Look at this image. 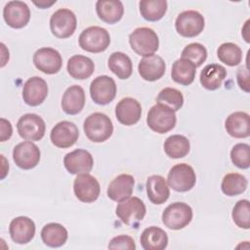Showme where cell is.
I'll return each mask as SVG.
<instances>
[{
    "label": "cell",
    "mask_w": 250,
    "mask_h": 250,
    "mask_svg": "<svg viewBox=\"0 0 250 250\" xmlns=\"http://www.w3.org/2000/svg\"><path fill=\"white\" fill-rule=\"evenodd\" d=\"M83 129L86 137L91 142L103 143L111 137L113 124L106 114L94 112L84 120Z\"/></svg>",
    "instance_id": "cell-1"
},
{
    "label": "cell",
    "mask_w": 250,
    "mask_h": 250,
    "mask_svg": "<svg viewBox=\"0 0 250 250\" xmlns=\"http://www.w3.org/2000/svg\"><path fill=\"white\" fill-rule=\"evenodd\" d=\"M129 43L132 50L143 57L153 55L159 47V39L156 32L149 27H138L129 35Z\"/></svg>",
    "instance_id": "cell-2"
},
{
    "label": "cell",
    "mask_w": 250,
    "mask_h": 250,
    "mask_svg": "<svg viewBox=\"0 0 250 250\" xmlns=\"http://www.w3.org/2000/svg\"><path fill=\"white\" fill-rule=\"evenodd\" d=\"M177 122V116L174 110L168 106L156 104L150 107L146 116V124L158 134H165L171 131Z\"/></svg>",
    "instance_id": "cell-3"
},
{
    "label": "cell",
    "mask_w": 250,
    "mask_h": 250,
    "mask_svg": "<svg viewBox=\"0 0 250 250\" xmlns=\"http://www.w3.org/2000/svg\"><path fill=\"white\" fill-rule=\"evenodd\" d=\"M79 46L89 53H102L110 44L108 31L101 26H89L79 35Z\"/></svg>",
    "instance_id": "cell-4"
},
{
    "label": "cell",
    "mask_w": 250,
    "mask_h": 250,
    "mask_svg": "<svg viewBox=\"0 0 250 250\" xmlns=\"http://www.w3.org/2000/svg\"><path fill=\"white\" fill-rule=\"evenodd\" d=\"M192 209L185 202H174L162 213V223L170 229L178 230L186 228L192 220Z\"/></svg>",
    "instance_id": "cell-5"
},
{
    "label": "cell",
    "mask_w": 250,
    "mask_h": 250,
    "mask_svg": "<svg viewBox=\"0 0 250 250\" xmlns=\"http://www.w3.org/2000/svg\"><path fill=\"white\" fill-rule=\"evenodd\" d=\"M196 183V175L193 168L187 163H179L174 165L167 177L169 188L178 192H186L190 190Z\"/></svg>",
    "instance_id": "cell-6"
},
{
    "label": "cell",
    "mask_w": 250,
    "mask_h": 250,
    "mask_svg": "<svg viewBox=\"0 0 250 250\" xmlns=\"http://www.w3.org/2000/svg\"><path fill=\"white\" fill-rule=\"evenodd\" d=\"M77 25L75 14L66 8L57 10L50 19V29L54 36L64 39L70 37Z\"/></svg>",
    "instance_id": "cell-7"
},
{
    "label": "cell",
    "mask_w": 250,
    "mask_h": 250,
    "mask_svg": "<svg viewBox=\"0 0 250 250\" xmlns=\"http://www.w3.org/2000/svg\"><path fill=\"white\" fill-rule=\"evenodd\" d=\"M205 26L204 17L197 11L188 10L180 13L175 21L177 32L183 37H195L199 35Z\"/></svg>",
    "instance_id": "cell-8"
},
{
    "label": "cell",
    "mask_w": 250,
    "mask_h": 250,
    "mask_svg": "<svg viewBox=\"0 0 250 250\" xmlns=\"http://www.w3.org/2000/svg\"><path fill=\"white\" fill-rule=\"evenodd\" d=\"M146 205L142 199L133 196L118 203L116 207V215L120 221L128 226L137 225L146 216Z\"/></svg>",
    "instance_id": "cell-9"
},
{
    "label": "cell",
    "mask_w": 250,
    "mask_h": 250,
    "mask_svg": "<svg viewBox=\"0 0 250 250\" xmlns=\"http://www.w3.org/2000/svg\"><path fill=\"white\" fill-rule=\"evenodd\" d=\"M19 135L25 141H40L46 132L43 118L35 113H26L20 117L17 123Z\"/></svg>",
    "instance_id": "cell-10"
},
{
    "label": "cell",
    "mask_w": 250,
    "mask_h": 250,
    "mask_svg": "<svg viewBox=\"0 0 250 250\" xmlns=\"http://www.w3.org/2000/svg\"><path fill=\"white\" fill-rule=\"evenodd\" d=\"M115 81L107 75L96 77L90 85V96L94 103L100 105H105L111 103L116 96Z\"/></svg>",
    "instance_id": "cell-11"
},
{
    "label": "cell",
    "mask_w": 250,
    "mask_h": 250,
    "mask_svg": "<svg viewBox=\"0 0 250 250\" xmlns=\"http://www.w3.org/2000/svg\"><path fill=\"white\" fill-rule=\"evenodd\" d=\"M73 191L81 202L92 203L99 198L101 187L98 180L89 173L79 174L74 179Z\"/></svg>",
    "instance_id": "cell-12"
},
{
    "label": "cell",
    "mask_w": 250,
    "mask_h": 250,
    "mask_svg": "<svg viewBox=\"0 0 250 250\" xmlns=\"http://www.w3.org/2000/svg\"><path fill=\"white\" fill-rule=\"evenodd\" d=\"M41 152L39 147L30 141L18 144L13 149V159L16 165L23 170H30L37 166Z\"/></svg>",
    "instance_id": "cell-13"
},
{
    "label": "cell",
    "mask_w": 250,
    "mask_h": 250,
    "mask_svg": "<svg viewBox=\"0 0 250 250\" xmlns=\"http://www.w3.org/2000/svg\"><path fill=\"white\" fill-rule=\"evenodd\" d=\"M33 63L41 72L45 74H55L61 70L62 59L56 49L43 47L34 53Z\"/></svg>",
    "instance_id": "cell-14"
},
{
    "label": "cell",
    "mask_w": 250,
    "mask_h": 250,
    "mask_svg": "<svg viewBox=\"0 0 250 250\" xmlns=\"http://www.w3.org/2000/svg\"><path fill=\"white\" fill-rule=\"evenodd\" d=\"M78 137L79 130L77 126L73 122L66 120L57 123L50 133L52 144L60 148L72 146L77 142Z\"/></svg>",
    "instance_id": "cell-15"
},
{
    "label": "cell",
    "mask_w": 250,
    "mask_h": 250,
    "mask_svg": "<svg viewBox=\"0 0 250 250\" xmlns=\"http://www.w3.org/2000/svg\"><path fill=\"white\" fill-rule=\"evenodd\" d=\"M63 165L70 174H86L92 170L94 166V158L88 150L77 148L65 154Z\"/></svg>",
    "instance_id": "cell-16"
},
{
    "label": "cell",
    "mask_w": 250,
    "mask_h": 250,
    "mask_svg": "<svg viewBox=\"0 0 250 250\" xmlns=\"http://www.w3.org/2000/svg\"><path fill=\"white\" fill-rule=\"evenodd\" d=\"M48 92L47 82L39 76H33L28 78L23 85L22 99L27 105L37 106L45 101Z\"/></svg>",
    "instance_id": "cell-17"
},
{
    "label": "cell",
    "mask_w": 250,
    "mask_h": 250,
    "mask_svg": "<svg viewBox=\"0 0 250 250\" xmlns=\"http://www.w3.org/2000/svg\"><path fill=\"white\" fill-rule=\"evenodd\" d=\"M3 18L9 26L22 28L30 20V10L22 1H10L3 9Z\"/></svg>",
    "instance_id": "cell-18"
},
{
    "label": "cell",
    "mask_w": 250,
    "mask_h": 250,
    "mask_svg": "<svg viewBox=\"0 0 250 250\" xmlns=\"http://www.w3.org/2000/svg\"><path fill=\"white\" fill-rule=\"evenodd\" d=\"M115 116L119 123L125 126H132L141 119V104L136 99L130 97L123 98L115 106Z\"/></svg>",
    "instance_id": "cell-19"
},
{
    "label": "cell",
    "mask_w": 250,
    "mask_h": 250,
    "mask_svg": "<svg viewBox=\"0 0 250 250\" xmlns=\"http://www.w3.org/2000/svg\"><path fill=\"white\" fill-rule=\"evenodd\" d=\"M34 222L25 216H20L13 219L9 226V233L12 240L18 244H26L30 242L35 234Z\"/></svg>",
    "instance_id": "cell-20"
},
{
    "label": "cell",
    "mask_w": 250,
    "mask_h": 250,
    "mask_svg": "<svg viewBox=\"0 0 250 250\" xmlns=\"http://www.w3.org/2000/svg\"><path fill=\"white\" fill-rule=\"evenodd\" d=\"M166 70V63L164 60L157 55H150L147 57H144L139 64L138 71L141 77L149 82L156 81L160 79Z\"/></svg>",
    "instance_id": "cell-21"
},
{
    "label": "cell",
    "mask_w": 250,
    "mask_h": 250,
    "mask_svg": "<svg viewBox=\"0 0 250 250\" xmlns=\"http://www.w3.org/2000/svg\"><path fill=\"white\" fill-rule=\"evenodd\" d=\"M134 186L135 180L132 175L121 174L110 182L106 189V194L109 199L120 202L132 195Z\"/></svg>",
    "instance_id": "cell-22"
},
{
    "label": "cell",
    "mask_w": 250,
    "mask_h": 250,
    "mask_svg": "<svg viewBox=\"0 0 250 250\" xmlns=\"http://www.w3.org/2000/svg\"><path fill=\"white\" fill-rule=\"evenodd\" d=\"M227 133L232 138L244 139L250 135V116L244 111H235L229 114L225 121Z\"/></svg>",
    "instance_id": "cell-23"
},
{
    "label": "cell",
    "mask_w": 250,
    "mask_h": 250,
    "mask_svg": "<svg viewBox=\"0 0 250 250\" xmlns=\"http://www.w3.org/2000/svg\"><path fill=\"white\" fill-rule=\"evenodd\" d=\"M86 102L85 92L79 85L68 87L62 98V108L69 115L78 114L84 107Z\"/></svg>",
    "instance_id": "cell-24"
},
{
    "label": "cell",
    "mask_w": 250,
    "mask_h": 250,
    "mask_svg": "<svg viewBox=\"0 0 250 250\" xmlns=\"http://www.w3.org/2000/svg\"><path fill=\"white\" fill-rule=\"evenodd\" d=\"M149 201L155 205L163 204L170 196V189L166 180L160 175L149 176L146 184Z\"/></svg>",
    "instance_id": "cell-25"
},
{
    "label": "cell",
    "mask_w": 250,
    "mask_h": 250,
    "mask_svg": "<svg viewBox=\"0 0 250 250\" xmlns=\"http://www.w3.org/2000/svg\"><path fill=\"white\" fill-rule=\"evenodd\" d=\"M227 77V69L219 63H210L203 67L200 72L199 81L203 88L209 91L219 89Z\"/></svg>",
    "instance_id": "cell-26"
},
{
    "label": "cell",
    "mask_w": 250,
    "mask_h": 250,
    "mask_svg": "<svg viewBox=\"0 0 250 250\" xmlns=\"http://www.w3.org/2000/svg\"><path fill=\"white\" fill-rule=\"evenodd\" d=\"M98 17L108 24L119 21L124 14V7L119 0H99L96 3Z\"/></svg>",
    "instance_id": "cell-27"
},
{
    "label": "cell",
    "mask_w": 250,
    "mask_h": 250,
    "mask_svg": "<svg viewBox=\"0 0 250 250\" xmlns=\"http://www.w3.org/2000/svg\"><path fill=\"white\" fill-rule=\"evenodd\" d=\"M66 69L72 78L76 80H84L94 73L95 63L86 56L74 55L67 61Z\"/></svg>",
    "instance_id": "cell-28"
},
{
    "label": "cell",
    "mask_w": 250,
    "mask_h": 250,
    "mask_svg": "<svg viewBox=\"0 0 250 250\" xmlns=\"http://www.w3.org/2000/svg\"><path fill=\"white\" fill-rule=\"evenodd\" d=\"M140 241L145 250H163L168 245V235L162 229L151 226L143 230Z\"/></svg>",
    "instance_id": "cell-29"
},
{
    "label": "cell",
    "mask_w": 250,
    "mask_h": 250,
    "mask_svg": "<svg viewBox=\"0 0 250 250\" xmlns=\"http://www.w3.org/2000/svg\"><path fill=\"white\" fill-rule=\"evenodd\" d=\"M196 74V66L194 65L193 62L181 58L177 61L172 65V70H171V77L174 82L188 86L190 85L195 78Z\"/></svg>",
    "instance_id": "cell-30"
},
{
    "label": "cell",
    "mask_w": 250,
    "mask_h": 250,
    "mask_svg": "<svg viewBox=\"0 0 250 250\" xmlns=\"http://www.w3.org/2000/svg\"><path fill=\"white\" fill-rule=\"evenodd\" d=\"M68 237L67 229L61 224L50 223L41 229V239L45 245L53 248L62 246Z\"/></svg>",
    "instance_id": "cell-31"
},
{
    "label": "cell",
    "mask_w": 250,
    "mask_h": 250,
    "mask_svg": "<svg viewBox=\"0 0 250 250\" xmlns=\"http://www.w3.org/2000/svg\"><path fill=\"white\" fill-rule=\"evenodd\" d=\"M108 68L119 79H127L132 75L133 62L131 59L122 52H114L108 58Z\"/></svg>",
    "instance_id": "cell-32"
},
{
    "label": "cell",
    "mask_w": 250,
    "mask_h": 250,
    "mask_svg": "<svg viewBox=\"0 0 250 250\" xmlns=\"http://www.w3.org/2000/svg\"><path fill=\"white\" fill-rule=\"evenodd\" d=\"M190 144L183 135H172L164 142V151L170 158H183L189 152Z\"/></svg>",
    "instance_id": "cell-33"
},
{
    "label": "cell",
    "mask_w": 250,
    "mask_h": 250,
    "mask_svg": "<svg viewBox=\"0 0 250 250\" xmlns=\"http://www.w3.org/2000/svg\"><path fill=\"white\" fill-rule=\"evenodd\" d=\"M167 6L165 0H143L139 3L141 16L148 21L161 20L167 12Z\"/></svg>",
    "instance_id": "cell-34"
},
{
    "label": "cell",
    "mask_w": 250,
    "mask_h": 250,
    "mask_svg": "<svg viewBox=\"0 0 250 250\" xmlns=\"http://www.w3.org/2000/svg\"><path fill=\"white\" fill-rule=\"evenodd\" d=\"M247 179L238 173L227 174L221 184L222 191L228 196H235L244 192L247 188Z\"/></svg>",
    "instance_id": "cell-35"
},
{
    "label": "cell",
    "mask_w": 250,
    "mask_h": 250,
    "mask_svg": "<svg viewBox=\"0 0 250 250\" xmlns=\"http://www.w3.org/2000/svg\"><path fill=\"white\" fill-rule=\"evenodd\" d=\"M217 56L223 63L229 66H235L242 61V50L234 43L226 42L219 46Z\"/></svg>",
    "instance_id": "cell-36"
},
{
    "label": "cell",
    "mask_w": 250,
    "mask_h": 250,
    "mask_svg": "<svg viewBox=\"0 0 250 250\" xmlns=\"http://www.w3.org/2000/svg\"><path fill=\"white\" fill-rule=\"evenodd\" d=\"M156 102L157 104H164L172 110L177 111L184 104V96L179 90L167 87L159 92L156 98Z\"/></svg>",
    "instance_id": "cell-37"
},
{
    "label": "cell",
    "mask_w": 250,
    "mask_h": 250,
    "mask_svg": "<svg viewBox=\"0 0 250 250\" xmlns=\"http://www.w3.org/2000/svg\"><path fill=\"white\" fill-rule=\"evenodd\" d=\"M231 217L234 224L244 229L250 228V204L249 200L241 199L235 203L233 206Z\"/></svg>",
    "instance_id": "cell-38"
},
{
    "label": "cell",
    "mask_w": 250,
    "mask_h": 250,
    "mask_svg": "<svg viewBox=\"0 0 250 250\" xmlns=\"http://www.w3.org/2000/svg\"><path fill=\"white\" fill-rule=\"evenodd\" d=\"M182 58L194 63L196 67L201 66L207 59V50L200 43H190L182 51Z\"/></svg>",
    "instance_id": "cell-39"
},
{
    "label": "cell",
    "mask_w": 250,
    "mask_h": 250,
    "mask_svg": "<svg viewBox=\"0 0 250 250\" xmlns=\"http://www.w3.org/2000/svg\"><path fill=\"white\" fill-rule=\"evenodd\" d=\"M230 159L233 165L240 169L250 167V146L247 144H236L230 150Z\"/></svg>",
    "instance_id": "cell-40"
},
{
    "label": "cell",
    "mask_w": 250,
    "mask_h": 250,
    "mask_svg": "<svg viewBox=\"0 0 250 250\" xmlns=\"http://www.w3.org/2000/svg\"><path fill=\"white\" fill-rule=\"evenodd\" d=\"M108 249H128L135 250L136 244L134 239L126 234L114 236L108 243Z\"/></svg>",
    "instance_id": "cell-41"
},
{
    "label": "cell",
    "mask_w": 250,
    "mask_h": 250,
    "mask_svg": "<svg viewBox=\"0 0 250 250\" xmlns=\"http://www.w3.org/2000/svg\"><path fill=\"white\" fill-rule=\"evenodd\" d=\"M237 84L241 90L246 93H249V70L245 66H241L238 68L236 73Z\"/></svg>",
    "instance_id": "cell-42"
},
{
    "label": "cell",
    "mask_w": 250,
    "mask_h": 250,
    "mask_svg": "<svg viewBox=\"0 0 250 250\" xmlns=\"http://www.w3.org/2000/svg\"><path fill=\"white\" fill-rule=\"evenodd\" d=\"M1 122V142H5L7 140H9L13 134V127L12 124L9 120L5 119V118H1L0 119Z\"/></svg>",
    "instance_id": "cell-43"
},
{
    "label": "cell",
    "mask_w": 250,
    "mask_h": 250,
    "mask_svg": "<svg viewBox=\"0 0 250 250\" xmlns=\"http://www.w3.org/2000/svg\"><path fill=\"white\" fill-rule=\"evenodd\" d=\"M1 159H2V174H1V179H4L7 175V173L9 172V163L6 161V158L4 157V155H1Z\"/></svg>",
    "instance_id": "cell-44"
},
{
    "label": "cell",
    "mask_w": 250,
    "mask_h": 250,
    "mask_svg": "<svg viewBox=\"0 0 250 250\" xmlns=\"http://www.w3.org/2000/svg\"><path fill=\"white\" fill-rule=\"evenodd\" d=\"M56 1H52V2H46V1H39V2H33L34 5H36L37 7H39L40 9H46L48 7H51L53 4H55Z\"/></svg>",
    "instance_id": "cell-45"
}]
</instances>
